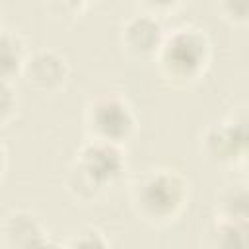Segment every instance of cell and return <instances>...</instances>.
Instances as JSON below:
<instances>
[{
    "instance_id": "14",
    "label": "cell",
    "mask_w": 249,
    "mask_h": 249,
    "mask_svg": "<svg viewBox=\"0 0 249 249\" xmlns=\"http://www.w3.org/2000/svg\"><path fill=\"white\" fill-rule=\"evenodd\" d=\"M224 16L235 23H249V2H222Z\"/></svg>"
},
{
    "instance_id": "1",
    "label": "cell",
    "mask_w": 249,
    "mask_h": 249,
    "mask_svg": "<svg viewBox=\"0 0 249 249\" xmlns=\"http://www.w3.org/2000/svg\"><path fill=\"white\" fill-rule=\"evenodd\" d=\"M130 198L142 220L150 224H167L185 208L189 183L177 169L154 167L134 181Z\"/></svg>"
},
{
    "instance_id": "16",
    "label": "cell",
    "mask_w": 249,
    "mask_h": 249,
    "mask_svg": "<svg viewBox=\"0 0 249 249\" xmlns=\"http://www.w3.org/2000/svg\"><path fill=\"white\" fill-rule=\"evenodd\" d=\"M245 165H247V173H249V156H247V160H245Z\"/></svg>"
},
{
    "instance_id": "7",
    "label": "cell",
    "mask_w": 249,
    "mask_h": 249,
    "mask_svg": "<svg viewBox=\"0 0 249 249\" xmlns=\"http://www.w3.org/2000/svg\"><path fill=\"white\" fill-rule=\"evenodd\" d=\"M23 76L29 86L41 91H54L66 82L68 64H66V58L56 51L41 49L27 56Z\"/></svg>"
},
{
    "instance_id": "6",
    "label": "cell",
    "mask_w": 249,
    "mask_h": 249,
    "mask_svg": "<svg viewBox=\"0 0 249 249\" xmlns=\"http://www.w3.org/2000/svg\"><path fill=\"white\" fill-rule=\"evenodd\" d=\"M165 35L167 33L163 31L160 18L150 12L130 16L121 29V41L124 49L138 58H156Z\"/></svg>"
},
{
    "instance_id": "13",
    "label": "cell",
    "mask_w": 249,
    "mask_h": 249,
    "mask_svg": "<svg viewBox=\"0 0 249 249\" xmlns=\"http://www.w3.org/2000/svg\"><path fill=\"white\" fill-rule=\"evenodd\" d=\"M18 109V97L16 91L12 89L10 82H2V97H0V119L2 124H8V121L12 119V115Z\"/></svg>"
},
{
    "instance_id": "2",
    "label": "cell",
    "mask_w": 249,
    "mask_h": 249,
    "mask_svg": "<svg viewBox=\"0 0 249 249\" xmlns=\"http://www.w3.org/2000/svg\"><path fill=\"white\" fill-rule=\"evenodd\" d=\"M161 74L173 84L198 80L210 62L208 35L195 25H181L169 31L156 56Z\"/></svg>"
},
{
    "instance_id": "3",
    "label": "cell",
    "mask_w": 249,
    "mask_h": 249,
    "mask_svg": "<svg viewBox=\"0 0 249 249\" xmlns=\"http://www.w3.org/2000/svg\"><path fill=\"white\" fill-rule=\"evenodd\" d=\"M124 167L126 158L121 146L101 140H88L78 152L68 183L80 198L89 200L107 187H113L121 179Z\"/></svg>"
},
{
    "instance_id": "15",
    "label": "cell",
    "mask_w": 249,
    "mask_h": 249,
    "mask_svg": "<svg viewBox=\"0 0 249 249\" xmlns=\"http://www.w3.org/2000/svg\"><path fill=\"white\" fill-rule=\"evenodd\" d=\"M27 249H64V247L58 245L56 241H53L49 235H45V237H41L39 241H35L33 245H29Z\"/></svg>"
},
{
    "instance_id": "10",
    "label": "cell",
    "mask_w": 249,
    "mask_h": 249,
    "mask_svg": "<svg viewBox=\"0 0 249 249\" xmlns=\"http://www.w3.org/2000/svg\"><path fill=\"white\" fill-rule=\"evenodd\" d=\"M210 249H249V222L218 218L208 231Z\"/></svg>"
},
{
    "instance_id": "12",
    "label": "cell",
    "mask_w": 249,
    "mask_h": 249,
    "mask_svg": "<svg viewBox=\"0 0 249 249\" xmlns=\"http://www.w3.org/2000/svg\"><path fill=\"white\" fill-rule=\"evenodd\" d=\"M64 249H111V247L99 230L88 228V230L74 233L68 239V243L64 245Z\"/></svg>"
},
{
    "instance_id": "9",
    "label": "cell",
    "mask_w": 249,
    "mask_h": 249,
    "mask_svg": "<svg viewBox=\"0 0 249 249\" xmlns=\"http://www.w3.org/2000/svg\"><path fill=\"white\" fill-rule=\"evenodd\" d=\"M29 53L25 51L23 39L10 29H2L0 35V74L2 82H10L12 78L23 74Z\"/></svg>"
},
{
    "instance_id": "5",
    "label": "cell",
    "mask_w": 249,
    "mask_h": 249,
    "mask_svg": "<svg viewBox=\"0 0 249 249\" xmlns=\"http://www.w3.org/2000/svg\"><path fill=\"white\" fill-rule=\"evenodd\" d=\"M202 148L218 163L245 161L249 156V109H235L212 123L204 130Z\"/></svg>"
},
{
    "instance_id": "11",
    "label": "cell",
    "mask_w": 249,
    "mask_h": 249,
    "mask_svg": "<svg viewBox=\"0 0 249 249\" xmlns=\"http://www.w3.org/2000/svg\"><path fill=\"white\" fill-rule=\"evenodd\" d=\"M218 218L249 222V185L235 183L220 191L216 200Z\"/></svg>"
},
{
    "instance_id": "8",
    "label": "cell",
    "mask_w": 249,
    "mask_h": 249,
    "mask_svg": "<svg viewBox=\"0 0 249 249\" xmlns=\"http://www.w3.org/2000/svg\"><path fill=\"white\" fill-rule=\"evenodd\" d=\"M45 235L47 233L37 216L27 210H14L4 218L2 239L6 249H27Z\"/></svg>"
},
{
    "instance_id": "4",
    "label": "cell",
    "mask_w": 249,
    "mask_h": 249,
    "mask_svg": "<svg viewBox=\"0 0 249 249\" xmlns=\"http://www.w3.org/2000/svg\"><path fill=\"white\" fill-rule=\"evenodd\" d=\"M86 130L89 140L121 146L134 134L136 117L124 97L115 93L97 95L86 107Z\"/></svg>"
}]
</instances>
